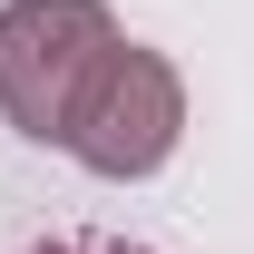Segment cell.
Instances as JSON below:
<instances>
[{
    "instance_id": "obj_3",
    "label": "cell",
    "mask_w": 254,
    "mask_h": 254,
    "mask_svg": "<svg viewBox=\"0 0 254 254\" xmlns=\"http://www.w3.org/2000/svg\"><path fill=\"white\" fill-rule=\"evenodd\" d=\"M30 254H147V245H118V235H49V245H30Z\"/></svg>"
},
{
    "instance_id": "obj_2",
    "label": "cell",
    "mask_w": 254,
    "mask_h": 254,
    "mask_svg": "<svg viewBox=\"0 0 254 254\" xmlns=\"http://www.w3.org/2000/svg\"><path fill=\"white\" fill-rule=\"evenodd\" d=\"M176 137H186V78H176L166 49H137L127 39L118 59L98 68L78 127H68V157L88 176H108V186H137V176H157L176 157Z\"/></svg>"
},
{
    "instance_id": "obj_1",
    "label": "cell",
    "mask_w": 254,
    "mask_h": 254,
    "mask_svg": "<svg viewBox=\"0 0 254 254\" xmlns=\"http://www.w3.org/2000/svg\"><path fill=\"white\" fill-rule=\"evenodd\" d=\"M118 49L127 39L108 20V0H10L0 10V118L39 147H68L98 68Z\"/></svg>"
}]
</instances>
